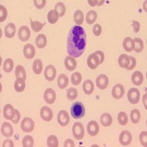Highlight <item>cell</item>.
Wrapping results in <instances>:
<instances>
[{
	"mask_svg": "<svg viewBox=\"0 0 147 147\" xmlns=\"http://www.w3.org/2000/svg\"><path fill=\"white\" fill-rule=\"evenodd\" d=\"M2 146L3 147H13L14 144L13 142V140H11L10 139H6L3 142L2 144Z\"/></svg>",
	"mask_w": 147,
	"mask_h": 147,
	"instance_id": "obj_52",
	"label": "cell"
},
{
	"mask_svg": "<svg viewBox=\"0 0 147 147\" xmlns=\"http://www.w3.org/2000/svg\"><path fill=\"white\" fill-rule=\"evenodd\" d=\"M15 74L16 79L22 78L25 80L27 79V72H26L25 69L24 68V66L21 65H18L16 67L15 69Z\"/></svg>",
	"mask_w": 147,
	"mask_h": 147,
	"instance_id": "obj_29",
	"label": "cell"
},
{
	"mask_svg": "<svg viewBox=\"0 0 147 147\" xmlns=\"http://www.w3.org/2000/svg\"><path fill=\"white\" fill-rule=\"evenodd\" d=\"M58 145V139L54 135H52L47 138V146L49 147H57Z\"/></svg>",
	"mask_w": 147,
	"mask_h": 147,
	"instance_id": "obj_41",
	"label": "cell"
},
{
	"mask_svg": "<svg viewBox=\"0 0 147 147\" xmlns=\"http://www.w3.org/2000/svg\"><path fill=\"white\" fill-rule=\"evenodd\" d=\"M35 127V122L31 118L26 117L21 122V128L24 132H31Z\"/></svg>",
	"mask_w": 147,
	"mask_h": 147,
	"instance_id": "obj_4",
	"label": "cell"
},
{
	"mask_svg": "<svg viewBox=\"0 0 147 147\" xmlns=\"http://www.w3.org/2000/svg\"><path fill=\"white\" fill-rule=\"evenodd\" d=\"M101 124L104 127H109L113 123V118L110 113H105L101 115L100 118Z\"/></svg>",
	"mask_w": 147,
	"mask_h": 147,
	"instance_id": "obj_26",
	"label": "cell"
},
{
	"mask_svg": "<svg viewBox=\"0 0 147 147\" xmlns=\"http://www.w3.org/2000/svg\"><path fill=\"white\" fill-rule=\"evenodd\" d=\"M72 133L77 140H82L85 136V129L80 122H76L72 127Z\"/></svg>",
	"mask_w": 147,
	"mask_h": 147,
	"instance_id": "obj_3",
	"label": "cell"
},
{
	"mask_svg": "<svg viewBox=\"0 0 147 147\" xmlns=\"http://www.w3.org/2000/svg\"><path fill=\"white\" fill-rule=\"evenodd\" d=\"M59 14L55 10H51L49 11L48 15H47V18L48 22L52 24H54L58 21Z\"/></svg>",
	"mask_w": 147,
	"mask_h": 147,
	"instance_id": "obj_32",
	"label": "cell"
},
{
	"mask_svg": "<svg viewBox=\"0 0 147 147\" xmlns=\"http://www.w3.org/2000/svg\"><path fill=\"white\" fill-rule=\"evenodd\" d=\"M55 10L58 13L59 17H63L65 13V6L63 2H60L55 6Z\"/></svg>",
	"mask_w": 147,
	"mask_h": 147,
	"instance_id": "obj_40",
	"label": "cell"
},
{
	"mask_svg": "<svg viewBox=\"0 0 147 147\" xmlns=\"http://www.w3.org/2000/svg\"><path fill=\"white\" fill-rule=\"evenodd\" d=\"M74 20L77 24V26L82 25L84 22V14L82 10H76L74 14Z\"/></svg>",
	"mask_w": 147,
	"mask_h": 147,
	"instance_id": "obj_31",
	"label": "cell"
},
{
	"mask_svg": "<svg viewBox=\"0 0 147 147\" xmlns=\"http://www.w3.org/2000/svg\"><path fill=\"white\" fill-rule=\"evenodd\" d=\"M47 37L44 34H40L36 37L35 44L39 49H44L47 46Z\"/></svg>",
	"mask_w": 147,
	"mask_h": 147,
	"instance_id": "obj_28",
	"label": "cell"
},
{
	"mask_svg": "<svg viewBox=\"0 0 147 147\" xmlns=\"http://www.w3.org/2000/svg\"><path fill=\"white\" fill-rule=\"evenodd\" d=\"M56 74H57V71L54 65H49L45 68L44 77L47 81H49V82L53 81L56 77Z\"/></svg>",
	"mask_w": 147,
	"mask_h": 147,
	"instance_id": "obj_6",
	"label": "cell"
},
{
	"mask_svg": "<svg viewBox=\"0 0 147 147\" xmlns=\"http://www.w3.org/2000/svg\"><path fill=\"white\" fill-rule=\"evenodd\" d=\"M123 48L127 52H131L135 49V42L130 37H126L123 41Z\"/></svg>",
	"mask_w": 147,
	"mask_h": 147,
	"instance_id": "obj_21",
	"label": "cell"
},
{
	"mask_svg": "<svg viewBox=\"0 0 147 147\" xmlns=\"http://www.w3.org/2000/svg\"><path fill=\"white\" fill-rule=\"evenodd\" d=\"M87 44L85 30L80 26H74L67 38V52L69 56L77 58L83 54Z\"/></svg>",
	"mask_w": 147,
	"mask_h": 147,
	"instance_id": "obj_1",
	"label": "cell"
},
{
	"mask_svg": "<svg viewBox=\"0 0 147 147\" xmlns=\"http://www.w3.org/2000/svg\"><path fill=\"white\" fill-rule=\"evenodd\" d=\"M40 117L44 121L49 122L53 118V112H52V109L50 107L44 106L40 109Z\"/></svg>",
	"mask_w": 147,
	"mask_h": 147,
	"instance_id": "obj_10",
	"label": "cell"
},
{
	"mask_svg": "<svg viewBox=\"0 0 147 147\" xmlns=\"http://www.w3.org/2000/svg\"><path fill=\"white\" fill-rule=\"evenodd\" d=\"M118 62H119V65L121 68L127 69V67L129 66V63H130L129 56H128L126 54H122V55L119 56Z\"/></svg>",
	"mask_w": 147,
	"mask_h": 147,
	"instance_id": "obj_23",
	"label": "cell"
},
{
	"mask_svg": "<svg viewBox=\"0 0 147 147\" xmlns=\"http://www.w3.org/2000/svg\"><path fill=\"white\" fill-rule=\"evenodd\" d=\"M97 87L100 90H105L107 88L109 85V79L105 74H100L97 77L96 80Z\"/></svg>",
	"mask_w": 147,
	"mask_h": 147,
	"instance_id": "obj_11",
	"label": "cell"
},
{
	"mask_svg": "<svg viewBox=\"0 0 147 147\" xmlns=\"http://www.w3.org/2000/svg\"><path fill=\"white\" fill-rule=\"evenodd\" d=\"M87 65L92 70H94L99 65V57L95 53H92L89 55L87 59Z\"/></svg>",
	"mask_w": 147,
	"mask_h": 147,
	"instance_id": "obj_13",
	"label": "cell"
},
{
	"mask_svg": "<svg viewBox=\"0 0 147 147\" xmlns=\"http://www.w3.org/2000/svg\"><path fill=\"white\" fill-rule=\"evenodd\" d=\"M25 87V80L22 78L16 79V80L15 81V83H14V88H15L16 91L18 92V93H22V91L24 90Z\"/></svg>",
	"mask_w": 147,
	"mask_h": 147,
	"instance_id": "obj_27",
	"label": "cell"
},
{
	"mask_svg": "<svg viewBox=\"0 0 147 147\" xmlns=\"http://www.w3.org/2000/svg\"><path fill=\"white\" fill-rule=\"evenodd\" d=\"M69 85V78L65 74H61L57 77V85L59 88L64 89L68 86Z\"/></svg>",
	"mask_w": 147,
	"mask_h": 147,
	"instance_id": "obj_25",
	"label": "cell"
},
{
	"mask_svg": "<svg viewBox=\"0 0 147 147\" xmlns=\"http://www.w3.org/2000/svg\"><path fill=\"white\" fill-rule=\"evenodd\" d=\"M44 98L47 104L52 105L56 100V93L52 88L46 89L44 94Z\"/></svg>",
	"mask_w": 147,
	"mask_h": 147,
	"instance_id": "obj_12",
	"label": "cell"
},
{
	"mask_svg": "<svg viewBox=\"0 0 147 147\" xmlns=\"http://www.w3.org/2000/svg\"><path fill=\"white\" fill-rule=\"evenodd\" d=\"M65 66L66 69L69 71H73L74 70H75L77 69V61H76L75 58L71 56H67L65 58Z\"/></svg>",
	"mask_w": 147,
	"mask_h": 147,
	"instance_id": "obj_19",
	"label": "cell"
},
{
	"mask_svg": "<svg viewBox=\"0 0 147 147\" xmlns=\"http://www.w3.org/2000/svg\"><path fill=\"white\" fill-rule=\"evenodd\" d=\"M20 119H21L20 112H19L18 110H16V109L14 118L13 119V120H11L12 123H13V124H17L18 122H19V121H20Z\"/></svg>",
	"mask_w": 147,
	"mask_h": 147,
	"instance_id": "obj_48",
	"label": "cell"
},
{
	"mask_svg": "<svg viewBox=\"0 0 147 147\" xmlns=\"http://www.w3.org/2000/svg\"><path fill=\"white\" fill-rule=\"evenodd\" d=\"M69 121H70V117L67 111L64 110H60L57 114V122L62 127H65L68 125Z\"/></svg>",
	"mask_w": 147,
	"mask_h": 147,
	"instance_id": "obj_8",
	"label": "cell"
},
{
	"mask_svg": "<svg viewBox=\"0 0 147 147\" xmlns=\"http://www.w3.org/2000/svg\"><path fill=\"white\" fill-rule=\"evenodd\" d=\"M94 53L98 56L99 60V64H102V63L104 62V60H105V55H104L103 52L102 51H96Z\"/></svg>",
	"mask_w": 147,
	"mask_h": 147,
	"instance_id": "obj_50",
	"label": "cell"
},
{
	"mask_svg": "<svg viewBox=\"0 0 147 147\" xmlns=\"http://www.w3.org/2000/svg\"><path fill=\"white\" fill-rule=\"evenodd\" d=\"M30 30L27 26H22L18 30V38L22 41H27L30 38Z\"/></svg>",
	"mask_w": 147,
	"mask_h": 147,
	"instance_id": "obj_14",
	"label": "cell"
},
{
	"mask_svg": "<svg viewBox=\"0 0 147 147\" xmlns=\"http://www.w3.org/2000/svg\"><path fill=\"white\" fill-rule=\"evenodd\" d=\"M129 59H130V63L129 65V66L127 67V70H132L133 69H135V67L136 65V58L132 56H129Z\"/></svg>",
	"mask_w": 147,
	"mask_h": 147,
	"instance_id": "obj_49",
	"label": "cell"
},
{
	"mask_svg": "<svg viewBox=\"0 0 147 147\" xmlns=\"http://www.w3.org/2000/svg\"><path fill=\"white\" fill-rule=\"evenodd\" d=\"M44 25H45V23L42 24L40 22H38V21H31V22H30L31 28H32V30L35 32H40V30L43 29Z\"/></svg>",
	"mask_w": 147,
	"mask_h": 147,
	"instance_id": "obj_38",
	"label": "cell"
},
{
	"mask_svg": "<svg viewBox=\"0 0 147 147\" xmlns=\"http://www.w3.org/2000/svg\"><path fill=\"white\" fill-rule=\"evenodd\" d=\"M15 110L16 109H14V107L10 104L5 105L3 109V115L5 119L10 121L13 120L15 115Z\"/></svg>",
	"mask_w": 147,
	"mask_h": 147,
	"instance_id": "obj_16",
	"label": "cell"
},
{
	"mask_svg": "<svg viewBox=\"0 0 147 147\" xmlns=\"http://www.w3.org/2000/svg\"><path fill=\"white\" fill-rule=\"evenodd\" d=\"M97 19V13L95 10H90L87 13L85 16V20L88 24H92Z\"/></svg>",
	"mask_w": 147,
	"mask_h": 147,
	"instance_id": "obj_33",
	"label": "cell"
},
{
	"mask_svg": "<svg viewBox=\"0 0 147 147\" xmlns=\"http://www.w3.org/2000/svg\"><path fill=\"white\" fill-rule=\"evenodd\" d=\"M14 66V63L13 60L10 58H7L5 60L3 63V70L5 73H10L13 71Z\"/></svg>",
	"mask_w": 147,
	"mask_h": 147,
	"instance_id": "obj_34",
	"label": "cell"
},
{
	"mask_svg": "<svg viewBox=\"0 0 147 147\" xmlns=\"http://www.w3.org/2000/svg\"><path fill=\"white\" fill-rule=\"evenodd\" d=\"M77 96H78V93H77V90L75 88L71 87L68 90L66 94V96L68 100L69 101H74L77 99Z\"/></svg>",
	"mask_w": 147,
	"mask_h": 147,
	"instance_id": "obj_37",
	"label": "cell"
},
{
	"mask_svg": "<svg viewBox=\"0 0 147 147\" xmlns=\"http://www.w3.org/2000/svg\"><path fill=\"white\" fill-rule=\"evenodd\" d=\"M88 2L89 3V5L90 6H92V7H94V6H96V5H103L105 1H90V0H88Z\"/></svg>",
	"mask_w": 147,
	"mask_h": 147,
	"instance_id": "obj_54",
	"label": "cell"
},
{
	"mask_svg": "<svg viewBox=\"0 0 147 147\" xmlns=\"http://www.w3.org/2000/svg\"><path fill=\"white\" fill-rule=\"evenodd\" d=\"M34 145V140L32 136H27L22 140V146L24 147H32Z\"/></svg>",
	"mask_w": 147,
	"mask_h": 147,
	"instance_id": "obj_43",
	"label": "cell"
},
{
	"mask_svg": "<svg viewBox=\"0 0 147 147\" xmlns=\"http://www.w3.org/2000/svg\"><path fill=\"white\" fill-rule=\"evenodd\" d=\"M132 140V134L127 130H124L122 132H121L119 136V142L124 146H127L131 144Z\"/></svg>",
	"mask_w": 147,
	"mask_h": 147,
	"instance_id": "obj_7",
	"label": "cell"
},
{
	"mask_svg": "<svg viewBox=\"0 0 147 147\" xmlns=\"http://www.w3.org/2000/svg\"><path fill=\"white\" fill-rule=\"evenodd\" d=\"M32 70L35 74H40L43 71V63L40 59H36L32 63Z\"/></svg>",
	"mask_w": 147,
	"mask_h": 147,
	"instance_id": "obj_30",
	"label": "cell"
},
{
	"mask_svg": "<svg viewBox=\"0 0 147 147\" xmlns=\"http://www.w3.org/2000/svg\"><path fill=\"white\" fill-rule=\"evenodd\" d=\"M16 26L13 23L7 24L5 28V35L8 38H12L15 36Z\"/></svg>",
	"mask_w": 147,
	"mask_h": 147,
	"instance_id": "obj_24",
	"label": "cell"
},
{
	"mask_svg": "<svg viewBox=\"0 0 147 147\" xmlns=\"http://www.w3.org/2000/svg\"><path fill=\"white\" fill-rule=\"evenodd\" d=\"M125 90L121 84H116L113 86L112 90V96L114 99H120L124 96Z\"/></svg>",
	"mask_w": 147,
	"mask_h": 147,
	"instance_id": "obj_9",
	"label": "cell"
},
{
	"mask_svg": "<svg viewBox=\"0 0 147 147\" xmlns=\"http://www.w3.org/2000/svg\"><path fill=\"white\" fill-rule=\"evenodd\" d=\"M130 119L133 124H138L140 120V113L138 109H134L130 113Z\"/></svg>",
	"mask_w": 147,
	"mask_h": 147,
	"instance_id": "obj_35",
	"label": "cell"
},
{
	"mask_svg": "<svg viewBox=\"0 0 147 147\" xmlns=\"http://www.w3.org/2000/svg\"><path fill=\"white\" fill-rule=\"evenodd\" d=\"M118 121L120 125L125 126L128 123V117L126 113L120 112L118 115Z\"/></svg>",
	"mask_w": 147,
	"mask_h": 147,
	"instance_id": "obj_42",
	"label": "cell"
},
{
	"mask_svg": "<svg viewBox=\"0 0 147 147\" xmlns=\"http://www.w3.org/2000/svg\"><path fill=\"white\" fill-rule=\"evenodd\" d=\"M82 89L86 95H90L94 90V84L93 81H91L90 80H86L83 82Z\"/></svg>",
	"mask_w": 147,
	"mask_h": 147,
	"instance_id": "obj_22",
	"label": "cell"
},
{
	"mask_svg": "<svg viewBox=\"0 0 147 147\" xmlns=\"http://www.w3.org/2000/svg\"><path fill=\"white\" fill-rule=\"evenodd\" d=\"M131 79H132V83L135 85H137V86L141 85L144 82V74L141 71H136L132 74Z\"/></svg>",
	"mask_w": 147,
	"mask_h": 147,
	"instance_id": "obj_20",
	"label": "cell"
},
{
	"mask_svg": "<svg viewBox=\"0 0 147 147\" xmlns=\"http://www.w3.org/2000/svg\"><path fill=\"white\" fill-rule=\"evenodd\" d=\"M132 27H133L134 32H138L140 30V24L137 21H132Z\"/></svg>",
	"mask_w": 147,
	"mask_h": 147,
	"instance_id": "obj_51",
	"label": "cell"
},
{
	"mask_svg": "<svg viewBox=\"0 0 147 147\" xmlns=\"http://www.w3.org/2000/svg\"><path fill=\"white\" fill-rule=\"evenodd\" d=\"M146 94L144 96V98H143V101H144V105H145V108L146 109Z\"/></svg>",
	"mask_w": 147,
	"mask_h": 147,
	"instance_id": "obj_55",
	"label": "cell"
},
{
	"mask_svg": "<svg viewBox=\"0 0 147 147\" xmlns=\"http://www.w3.org/2000/svg\"><path fill=\"white\" fill-rule=\"evenodd\" d=\"M127 98L129 102L131 104L136 105L138 103L140 100V91L136 88H132L128 90L127 93Z\"/></svg>",
	"mask_w": 147,
	"mask_h": 147,
	"instance_id": "obj_5",
	"label": "cell"
},
{
	"mask_svg": "<svg viewBox=\"0 0 147 147\" xmlns=\"http://www.w3.org/2000/svg\"><path fill=\"white\" fill-rule=\"evenodd\" d=\"M134 42H135V49L134 50L136 51L137 53H140L144 50V41L142 39L138 38H136L134 39Z\"/></svg>",
	"mask_w": 147,
	"mask_h": 147,
	"instance_id": "obj_36",
	"label": "cell"
},
{
	"mask_svg": "<svg viewBox=\"0 0 147 147\" xmlns=\"http://www.w3.org/2000/svg\"><path fill=\"white\" fill-rule=\"evenodd\" d=\"M147 132L146 131H143L140 132V136H139V139H140V144H142L144 146H147Z\"/></svg>",
	"mask_w": 147,
	"mask_h": 147,
	"instance_id": "obj_45",
	"label": "cell"
},
{
	"mask_svg": "<svg viewBox=\"0 0 147 147\" xmlns=\"http://www.w3.org/2000/svg\"><path fill=\"white\" fill-rule=\"evenodd\" d=\"M93 32L96 36H99L102 33V27L99 24H96L93 28Z\"/></svg>",
	"mask_w": 147,
	"mask_h": 147,
	"instance_id": "obj_47",
	"label": "cell"
},
{
	"mask_svg": "<svg viewBox=\"0 0 147 147\" xmlns=\"http://www.w3.org/2000/svg\"><path fill=\"white\" fill-rule=\"evenodd\" d=\"M64 147H74L75 146V144H74V142L71 139H67V140H65L63 144Z\"/></svg>",
	"mask_w": 147,
	"mask_h": 147,
	"instance_id": "obj_53",
	"label": "cell"
},
{
	"mask_svg": "<svg viewBox=\"0 0 147 147\" xmlns=\"http://www.w3.org/2000/svg\"><path fill=\"white\" fill-rule=\"evenodd\" d=\"M7 17V9L4 7L3 5H0V22H3Z\"/></svg>",
	"mask_w": 147,
	"mask_h": 147,
	"instance_id": "obj_44",
	"label": "cell"
},
{
	"mask_svg": "<svg viewBox=\"0 0 147 147\" xmlns=\"http://www.w3.org/2000/svg\"><path fill=\"white\" fill-rule=\"evenodd\" d=\"M23 53L24 57L28 60H31L35 57V49L34 46L31 44H26L23 49Z\"/></svg>",
	"mask_w": 147,
	"mask_h": 147,
	"instance_id": "obj_17",
	"label": "cell"
},
{
	"mask_svg": "<svg viewBox=\"0 0 147 147\" xmlns=\"http://www.w3.org/2000/svg\"><path fill=\"white\" fill-rule=\"evenodd\" d=\"M71 114L72 117L75 119L82 118L85 114V109L81 102H76L73 104L71 107Z\"/></svg>",
	"mask_w": 147,
	"mask_h": 147,
	"instance_id": "obj_2",
	"label": "cell"
},
{
	"mask_svg": "<svg viewBox=\"0 0 147 147\" xmlns=\"http://www.w3.org/2000/svg\"><path fill=\"white\" fill-rule=\"evenodd\" d=\"M1 132L3 135V136L9 138H10L13 135V126L10 123H8V122H4L2 125V128H1Z\"/></svg>",
	"mask_w": 147,
	"mask_h": 147,
	"instance_id": "obj_18",
	"label": "cell"
},
{
	"mask_svg": "<svg viewBox=\"0 0 147 147\" xmlns=\"http://www.w3.org/2000/svg\"><path fill=\"white\" fill-rule=\"evenodd\" d=\"M34 5L37 9H43L46 5L47 1L46 0H41V1H38V0H34Z\"/></svg>",
	"mask_w": 147,
	"mask_h": 147,
	"instance_id": "obj_46",
	"label": "cell"
},
{
	"mask_svg": "<svg viewBox=\"0 0 147 147\" xmlns=\"http://www.w3.org/2000/svg\"><path fill=\"white\" fill-rule=\"evenodd\" d=\"M71 81L72 85H79L82 81V75L80 72L77 71L72 74L71 77Z\"/></svg>",
	"mask_w": 147,
	"mask_h": 147,
	"instance_id": "obj_39",
	"label": "cell"
},
{
	"mask_svg": "<svg viewBox=\"0 0 147 147\" xmlns=\"http://www.w3.org/2000/svg\"><path fill=\"white\" fill-rule=\"evenodd\" d=\"M87 132L89 134V136L94 137L97 136V134L99 132V124L95 121H91L87 125Z\"/></svg>",
	"mask_w": 147,
	"mask_h": 147,
	"instance_id": "obj_15",
	"label": "cell"
}]
</instances>
